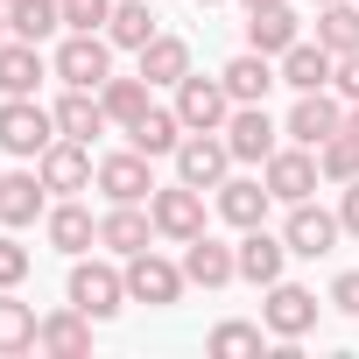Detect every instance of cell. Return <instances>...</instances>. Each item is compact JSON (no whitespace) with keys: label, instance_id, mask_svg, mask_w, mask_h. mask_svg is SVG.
<instances>
[{"label":"cell","instance_id":"31","mask_svg":"<svg viewBox=\"0 0 359 359\" xmlns=\"http://www.w3.org/2000/svg\"><path fill=\"white\" fill-rule=\"evenodd\" d=\"M205 352H212V359H261V352H268V324H247V317H226V324H212Z\"/></svg>","mask_w":359,"mask_h":359},{"label":"cell","instance_id":"3","mask_svg":"<svg viewBox=\"0 0 359 359\" xmlns=\"http://www.w3.org/2000/svg\"><path fill=\"white\" fill-rule=\"evenodd\" d=\"M148 219H155V240H198L205 233V191L198 184H184V176H176V184H155L148 191Z\"/></svg>","mask_w":359,"mask_h":359},{"label":"cell","instance_id":"20","mask_svg":"<svg viewBox=\"0 0 359 359\" xmlns=\"http://www.w3.org/2000/svg\"><path fill=\"white\" fill-rule=\"evenodd\" d=\"M50 212V184L36 169H8V184H0V226L8 233H22V226H36Z\"/></svg>","mask_w":359,"mask_h":359},{"label":"cell","instance_id":"38","mask_svg":"<svg viewBox=\"0 0 359 359\" xmlns=\"http://www.w3.org/2000/svg\"><path fill=\"white\" fill-rule=\"evenodd\" d=\"M324 303H331L338 317H359V268H345V275L331 282V296H324Z\"/></svg>","mask_w":359,"mask_h":359},{"label":"cell","instance_id":"36","mask_svg":"<svg viewBox=\"0 0 359 359\" xmlns=\"http://www.w3.org/2000/svg\"><path fill=\"white\" fill-rule=\"evenodd\" d=\"M29 268H36V254H29L8 226H0V289H22V282H29Z\"/></svg>","mask_w":359,"mask_h":359},{"label":"cell","instance_id":"35","mask_svg":"<svg viewBox=\"0 0 359 359\" xmlns=\"http://www.w3.org/2000/svg\"><path fill=\"white\" fill-rule=\"evenodd\" d=\"M317 169H324V184H331V191H345L352 176H359V141H352V134L338 127V134H331V141L317 148Z\"/></svg>","mask_w":359,"mask_h":359},{"label":"cell","instance_id":"25","mask_svg":"<svg viewBox=\"0 0 359 359\" xmlns=\"http://www.w3.org/2000/svg\"><path fill=\"white\" fill-rule=\"evenodd\" d=\"M226 92H233V106H254V99H268L275 85H282V71H275V57H261V50H240L226 71Z\"/></svg>","mask_w":359,"mask_h":359},{"label":"cell","instance_id":"22","mask_svg":"<svg viewBox=\"0 0 359 359\" xmlns=\"http://www.w3.org/2000/svg\"><path fill=\"white\" fill-rule=\"evenodd\" d=\"M148 240H155V219H148V205H106V212H99V247H106L113 261L141 254Z\"/></svg>","mask_w":359,"mask_h":359},{"label":"cell","instance_id":"45","mask_svg":"<svg viewBox=\"0 0 359 359\" xmlns=\"http://www.w3.org/2000/svg\"><path fill=\"white\" fill-rule=\"evenodd\" d=\"M310 8H331V0H310Z\"/></svg>","mask_w":359,"mask_h":359},{"label":"cell","instance_id":"46","mask_svg":"<svg viewBox=\"0 0 359 359\" xmlns=\"http://www.w3.org/2000/svg\"><path fill=\"white\" fill-rule=\"evenodd\" d=\"M0 184H8V169H0Z\"/></svg>","mask_w":359,"mask_h":359},{"label":"cell","instance_id":"28","mask_svg":"<svg viewBox=\"0 0 359 359\" xmlns=\"http://www.w3.org/2000/svg\"><path fill=\"white\" fill-rule=\"evenodd\" d=\"M184 134H191V127L176 120V106H148V113L127 127V148H141V155L155 162V155H176V141H184Z\"/></svg>","mask_w":359,"mask_h":359},{"label":"cell","instance_id":"33","mask_svg":"<svg viewBox=\"0 0 359 359\" xmlns=\"http://www.w3.org/2000/svg\"><path fill=\"white\" fill-rule=\"evenodd\" d=\"M106 36H113V50H148L162 29H155V8H148V0H113Z\"/></svg>","mask_w":359,"mask_h":359},{"label":"cell","instance_id":"29","mask_svg":"<svg viewBox=\"0 0 359 359\" xmlns=\"http://www.w3.org/2000/svg\"><path fill=\"white\" fill-rule=\"evenodd\" d=\"M148 92H155V85H148V78H141V71H134V78H120V71H113V78H106V85H99V106H106V120H113V127H120V134H127V127H134V120H141V113H148V106H155V99H148Z\"/></svg>","mask_w":359,"mask_h":359},{"label":"cell","instance_id":"41","mask_svg":"<svg viewBox=\"0 0 359 359\" xmlns=\"http://www.w3.org/2000/svg\"><path fill=\"white\" fill-rule=\"evenodd\" d=\"M345 134H352V141H359V99H352V106H345Z\"/></svg>","mask_w":359,"mask_h":359},{"label":"cell","instance_id":"40","mask_svg":"<svg viewBox=\"0 0 359 359\" xmlns=\"http://www.w3.org/2000/svg\"><path fill=\"white\" fill-rule=\"evenodd\" d=\"M338 226H345V233L359 240V176H352V184L338 191Z\"/></svg>","mask_w":359,"mask_h":359},{"label":"cell","instance_id":"13","mask_svg":"<svg viewBox=\"0 0 359 359\" xmlns=\"http://www.w3.org/2000/svg\"><path fill=\"white\" fill-rule=\"evenodd\" d=\"M176 176H184V184H198V191H219L226 176H233L226 134H184V141H176Z\"/></svg>","mask_w":359,"mask_h":359},{"label":"cell","instance_id":"16","mask_svg":"<svg viewBox=\"0 0 359 359\" xmlns=\"http://www.w3.org/2000/svg\"><path fill=\"white\" fill-rule=\"evenodd\" d=\"M43 240L57 247V254H92L99 247V219H92V205H78V198H57L50 212H43Z\"/></svg>","mask_w":359,"mask_h":359},{"label":"cell","instance_id":"32","mask_svg":"<svg viewBox=\"0 0 359 359\" xmlns=\"http://www.w3.org/2000/svg\"><path fill=\"white\" fill-rule=\"evenodd\" d=\"M57 29H64V0H8V36L50 43Z\"/></svg>","mask_w":359,"mask_h":359},{"label":"cell","instance_id":"17","mask_svg":"<svg viewBox=\"0 0 359 359\" xmlns=\"http://www.w3.org/2000/svg\"><path fill=\"white\" fill-rule=\"evenodd\" d=\"M36 352H50V359H85V352H92V317H85L78 303L43 310V324H36Z\"/></svg>","mask_w":359,"mask_h":359},{"label":"cell","instance_id":"11","mask_svg":"<svg viewBox=\"0 0 359 359\" xmlns=\"http://www.w3.org/2000/svg\"><path fill=\"white\" fill-rule=\"evenodd\" d=\"M345 127V99L324 85V92H296V106H289V120H282V134L296 141V148H324L331 134Z\"/></svg>","mask_w":359,"mask_h":359},{"label":"cell","instance_id":"21","mask_svg":"<svg viewBox=\"0 0 359 359\" xmlns=\"http://www.w3.org/2000/svg\"><path fill=\"white\" fill-rule=\"evenodd\" d=\"M275 71H282V85H289V92H324V85H331V71H338V57H331L317 36H303V43H289V50L275 57Z\"/></svg>","mask_w":359,"mask_h":359},{"label":"cell","instance_id":"10","mask_svg":"<svg viewBox=\"0 0 359 359\" xmlns=\"http://www.w3.org/2000/svg\"><path fill=\"white\" fill-rule=\"evenodd\" d=\"M176 120H184L191 134H226V120H233V92H226V78H184L176 85Z\"/></svg>","mask_w":359,"mask_h":359},{"label":"cell","instance_id":"5","mask_svg":"<svg viewBox=\"0 0 359 359\" xmlns=\"http://www.w3.org/2000/svg\"><path fill=\"white\" fill-rule=\"evenodd\" d=\"M261 296H268V303H261V324H268V338H275V345H282V338H296V345H303V338L317 331V310H324V303H317V289H303V282H289V275H282V282H268Z\"/></svg>","mask_w":359,"mask_h":359},{"label":"cell","instance_id":"23","mask_svg":"<svg viewBox=\"0 0 359 359\" xmlns=\"http://www.w3.org/2000/svg\"><path fill=\"white\" fill-rule=\"evenodd\" d=\"M282 268H289V240L268 233V226H247L240 233V282L268 289V282H282Z\"/></svg>","mask_w":359,"mask_h":359},{"label":"cell","instance_id":"34","mask_svg":"<svg viewBox=\"0 0 359 359\" xmlns=\"http://www.w3.org/2000/svg\"><path fill=\"white\" fill-rule=\"evenodd\" d=\"M317 43L331 57H352L359 50V0H331V8H317Z\"/></svg>","mask_w":359,"mask_h":359},{"label":"cell","instance_id":"39","mask_svg":"<svg viewBox=\"0 0 359 359\" xmlns=\"http://www.w3.org/2000/svg\"><path fill=\"white\" fill-rule=\"evenodd\" d=\"M331 92H338L345 106L359 99V50H352V57H338V71H331Z\"/></svg>","mask_w":359,"mask_h":359},{"label":"cell","instance_id":"30","mask_svg":"<svg viewBox=\"0 0 359 359\" xmlns=\"http://www.w3.org/2000/svg\"><path fill=\"white\" fill-rule=\"evenodd\" d=\"M36 303H22L15 289H0V359H22V352H36Z\"/></svg>","mask_w":359,"mask_h":359},{"label":"cell","instance_id":"4","mask_svg":"<svg viewBox=\"0 0 359 359\" xmlns=\"http://www.w3.org/2000/svg\"><path fill=\"white\" fill-rule=\"evenodd\" d=\"M50 71H57V85L99 92V85L113 78V36H78V29H64V43H57Z\"/></svg>","mask_w":359,"mask_h":359},{"label":"cell","instance_id":"44","mask_svg":"<svg viewBox=\"0 0 359 359\" xmlns=\"http://www.w3.org/2000/svg\"><path fill=\"white\" fill-rule=\"evenodd\" d=\"M198 8H219V0H198Z\"/></svg>","mask_w":359,"mask_h":359},{"label":"cell","instance_id":"43","mask_svg":"<svg viewBox=\"0 0 359 359\" xmlns=\"http://www.w3.org/2000/svg\"><path fill=\"white\" fill-rule=\"evenodd\" d=\"M240 8H247V15H254V8H275V0H240Z\"/></svg>","mask_w":359,"mask_h":359},{"label":"cell","instance_id":"42","mask_svg":"<svg viewBox=\"0 0 359 359\" xmlns=\"http://www.w3.org/2000/svg\"><path fill=\"white\" fill-rule=\"evenodd\" d=\"M0 43H8V0H0Z\"/></svg>","mask_w":359,"mask_h":359},{"label":"cell","instance_id":"7","mask_svg":"<svg viewBox=\"0 0 359 359\" xmlns=\"http://www.w3.org/2000/svg\"><path fill=\"white\" fill-rule=\"evenodd\" d=\"M50 141H57V113H50V106H36V99H0V155L36 162Z\"/></svg>","mask_w":359,"mask_h":359},{"label":"cell","instance_id":"24","mask_svg":"<svg viewBox=\"0 0 359 359\" xmlns=\"http://www.w3.org/2000/svg\"><path fill=\"white\" fill-rule=\"evenodd\" d=\"M289 43H303V15L289 8V0H275V8H254V15H247V50L282 57Z\"/></svg>","mask_w":359,"mask_h":359},{"label":"cell","instance_id":"14","mask_svg":"<svg viewBox=\"0 0 359 359\" xmlns=\"http://www.w3.org/2000/svg\"><path fill=\"white\" fill-rule=\"evenodd\" d=\"M184 282H191V289H226V282H240V247H226L219 233L184 240Z\"/></svg>","mask_w":359,"mask_h":359},{"label":"cell","instance_id":"26","mask_svg":"<svg viewBox=\"0 0 359 359\" xmlns=\"http://www.w3.org/2000/svg\"><path fill=\"white\" fill-rule=\"evenodd\" d=\"M134 71H141L148 85H169V92H176V85L191 78V43H184V36H155L148 50H134Z\"/></svg>","mask_w":359,"mask_h":359},{"label":"cell","instance_id":"8","mask_svg":"<svg viewBox=\"0 0 359 359\" xmlns=\"http://www.w3.org/2000/svg\"><path fill=\"white\" fill-rule=\"evenodd\" d=\"M261 184L275 191V205H303V198H317L324 191V169H317V148H275L268 162H261Z\"/></svg>","mask_w":359,"mask_h":359},{"label":"cell","instance_id":"19","mask_svg":"<svg viewBox=\"0 0 359 359\" xmlns=\"http://www.w3.org/2000/svg\"><path fill=\"white\" fill-rule=\"evenodd\" d=\"M212 198H219V219H226L233 233H247V226H268V205H275V191L261 184V176H226V184H219Z\"/></svg>","mask_w":359,"mask_h":359},{"label":"cell","instance_id":"9","mask_svg":"<svg viewBox=\"0 0 359 359\" xmlns=\"http://www.w3.org/2000/svg\"><path fill=\"white\" fill-rule=\"evenodd\" d=\"M226 148H233V162H247V169H261V162L282 148V120L268 113V99L233 106V120H226Z\"/></svg>","mask_w":359,"mask_h":359},{"label":"cell","instance_id":"6","mask_svg":"<svg viewBox=\"0 0 359 359\" xmlns=\"http://www.w3.org/2000/svg\"><path fill=\"white\" fill-rule=\"evenodd\" d=\"M36 176L50 184V198H78V191H92V184H99V155H92V141L57 134V141L36 155Z\"/></svg>","mask_w":359,"mask_h":359},{"label":"cell","instance_id":"37","mask_svg":"<svg viewBox=\"0 0 359 359\" xmlns=\"http://www.w3.org/2000/svg\"><path fill=\"white\" fill-rule=\"evenodd\" d=\"M106 22H113V0H64V29H78V36H106Z\"/></svg>","mask_w":359,"mask_h":359},{"label":"cell","instance_id":"15","mask_svg":"<svg viewBox=\"0 0 359 359\" xmlns=\"http://www.w3.org/2000/svg\"><path fill=\"white\" fill-rule=\"evenodd\" d=\"M99 191H106V205H148V191H155V169H148V155H141V148L99 155Z\"/></svg>","mask_w":359,"mask_h":359},{"label":"cell","instance_id":"1","mask_svg":"<svg viewBox=\"0 0 359 359\" xmlns=\"http://www.w3.org/2000/svg\"><path fill=\"white\" fill-rule=\"evenodd\" d=\"M64 303H78L92 324H106V317H120L127 310V268H113V261H71V282H64Z\"/></svg>","mask_w":359,"mask_h":359},{"label":"cell","instance_id":"18","mask_svg":"<svg viewBox=\"0 0 359 359\" xmlns=\"http://www.w3.org/2000/svg\"><path fill=\"white\" fill-rule=\"evenodd\" d=\"M43 78H57L50 57H43V43H22V36L0 43V99H36Z\"/></svg>","mask_w":359,"mask_h":359},{"label":"cell","instance_id":"27","mask_svg":"<svg viewBox=\"0 0 359 359\" xmlns=\"http://www.w3.org/2000/svg\"><path fill=\"white\" fill-rule=\"evenodd\" d=\"M57 113V134H71V141H99L113 120H106V106H99V92H78V85H64V99L50 106Z\"/></svg>","mask_w":359,"mask_h":359},{"label":"cell","instance_id":"12","mask_svg":"<svg viewBox=\"0 0 359 359\" xmlns=\"http://www.w3.org/2000/svg\"><path fill=\"white\" fill-rule=\"evenodd\" d=\"M282 240H289V254H296V261H324V254L345 240V226H338V212H324L317 198H303V205H289Z\"/></svg>","mask_w":359,"mask_h":359},{"label":"cell","instance_id":"2","mask_svg":"<svg viewBox=\"0 0 359 359\" xmlns=\"http://www.w3.org/2000/svg\"><path fill=\"white\" fill-rule=\"evenodd\" d=\"M127 268V303H148V310H176L184 303V261H162L155 247H141V254H127L120 261Z\"/></svg>","mask_w":359,"mask_h":359}]
</instances>
